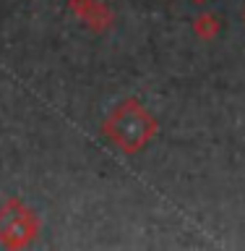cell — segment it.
Here are the masks:
<instances>
[{"instance_id":"cell-7","label":"cell","mask_w":245,"mask_h":251,"mask_svg":"<svg viewBox=\"0 0 245 251\" xmlns=\"http://www.w3.org/2000/svg\"><path fill=\"white\" fill-rule=\"evenodd\" d=\"M243 24H245V8H243Z\"/></svg>"},{"instance_id":"cell-1","label":"cell","mask_w":245,"mask_h":251,"mask_svg":"<svg viewBox=\"0 0 245 251\" xmlns=\"http://www.w3.org/2000/svg\"><path fill=\"white\" fill-rule=\"evenodd\" d=\"M102 133L120 152L138 154L159 136V121L149 113V107L141 100L128 97L120 105H115V110L105 118Z\"/></svg>"},{"instance_id":"cell-5","label":"cell","mask_w":245,"mask_h":251,"mask_svg":"<svg viewBox=\"0 0 245 251\" xmlns=\"http://www.w3.org/2000/svg\"><path fill=\"white\" fill-rule=\"evenodd\" d=\"M23 209H26V204H23L19 196H11V199H5L3 204H0V235L19 220V215Z\"/></svg>"},{"instance_id":"cell-2","label":"cell","mask_w":245,"mask_h":251,"mask_svg":"<svg viewBox=\"0 0 245 251\" xmlns=\"http://www.w3.org/2000/svg\"><path fill=\"white\" fill-rule=\"evenodd\" d=\"M39 230H42V220H39V215L34 209H23L21 215H19V220L8 227V230L0 235V243H3L5 249H26V246H31L34 243V238L39 235Z\"/></svg>"},{"instance_id":"cell-4","label":"cell","mask_w":245,"mask_h":251,"mask_svg":"<svg viewBox=\"0 0 245 251\" xmlns=\"http://www.w3.org/2000/svg\"><path fill=\"white\" fill-rule=\"evenodd\" d=\"M219 31H222V24L214 13H201L193 19V34L203 39V42H211V39L219 37Z\"/></svg>"},{"instance_id":"cell-6","label":"cell","mask_w":245,"mask_h":251,"mask_svg":"<svg viewBox=\"0 0 245 251\" xmlns=\"http://www.w3.org/2000/svg\"><path fill=\"white\" fill-rule=\"evenodd\" d=\"M193 3H196V5H201V3H206V0H193Z\"/></svg>"},{"instance_id":"cell-3","label":"cell","mask_w":245,"mask_h":251,"mask_svg":"<svg viewBox=\"0 0 245 251\" xmlns=\"http://www.w3.org/2000/svg\"><path fill=\"white\" fill-rule=\"evenodd\" d=\"M70 11L76 13V19H81L91 31H107L115 24V13L112 8L105 5L102 0H70Z\"/></svg>"}]
</instances>
